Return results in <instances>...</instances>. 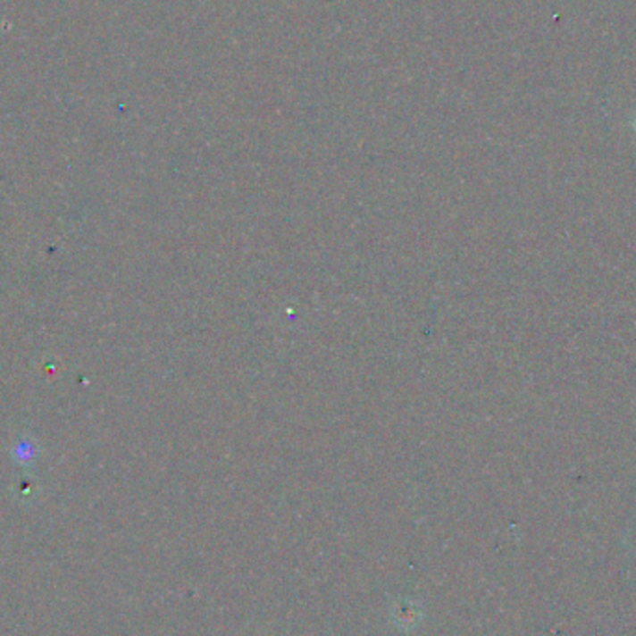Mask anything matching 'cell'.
Wrapping results in <instances>:
<instances>
[{
    "label": "cell",
    "mask_w": 636,
    "mask_h": 636,
    "mask_svg": "<svg viewBox=\"0 0 636 636\" xmlns=\"http://www.w3.org/2000/svg\"><path fill=\"white\" fill-rule=\"evenodd\" d=\"M395 620H397V625L404 627V629H410V627H415L419 625V607H414L410 601H404V605H397L395 607Z\"/></svg>",
    "instance_id": "1"
}]
</instances>
